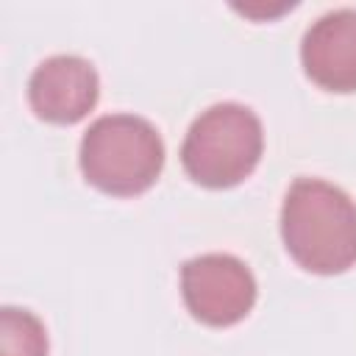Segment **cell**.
I'll list each match as a JSON object with an SVG mask.
<instances>
[{
    "mask_svg": "<svg viewBox=\"0 0 356 356\" xmlns=\"http://www.w3.org/2000/svg\"><path fill=\"white\" fill-rule=\"evenodd\" d=\"M281 236L303 270L345 273L356 264V203L328 181L298 178L281 206Z\"/></svg>",
    "mask_w": 356,
    "mask_h": 356,
    "instance_id": "cell-1",
    "label": "cell"
},
{
    "mask_svg": "<svg viewBox=\"0 0 356 356\" xmlns=\"http://www.w3.org/2000/svg\"><path fill=\"white\" fill-rule=\"evenodd\" d=\"M164 167L159 131L134 114H106L81 142V172L100 192L131 197L150 189Z\"/></svg>",
    "mask_w": 356,
    "mask_h": 356,
    "instance_id": "cell-2",
    "label": "cell"
},
{
    "mask_svg": "<svg viewBox=\"0 0 356 356\" xmlns=\"http://www.w3.org/2000/svg\"><path fill=\"white\" fill-rule=\"evenodd\" d=\"M264 147L259 117L239 103L206 108L186 131L181 161L192 181L209 189H228L245 181Z\"/></svg>",
    "mask_w": 356,
    "mask_h": 356,
    "instance_id": "cell-3",
    "label": "cell"
},
{
    "mask_svg": "<svg viewBox=\"0 0 356 356\" xmlns=\"http://www.w3.org/2000/svg\"><path fill=\"white\" fill-rule=\"evenodd\" d=\"M181 292L195 320L222 328L239 323L253 309L256 278L236 256L206 253L181 267Z\"/></svg>",
    "mask_w": 356,
    "mask_h": 356,
    "instance_id": "cell-4",
    "label": "cell"
},
{
    "mask_svg": "<svg viewBox=\"0 0 356 356\" xmlns=\"http://www.w3.org/2000/svg\"><path fill=\"white\" fill-rule=\"evenodd\" d=\"M97 92V72L81 56L44 58L28 81L31 108L36 111V117L56 125H72L83 120L95 108Z\"/></svg>",
    "mask_w": 356,
    "mask_h": 356,
    "instance_id": "cell-5",
    "label": "cell"
},
{
    "mask_svg": "<svg viewBox=\"0 0 356 356\" xmlns=\"http://www.w3.org/2000/svg\"><path fill=\"white\" fill-rule=\"evenodd\" d=\"M306 75L328 92H356V8L323 14L303 33Z\"/></svg>",
    "mask_w": 356,
    "mask_h": 356,
    "instance_id": "cell-6",
    "label": "cell"
},
{
    "mask_svg": "<svg viewBox=\"0 0 356 356\" xmlns=\"http://www.w3.org/2000/svg\"><path fill=\"white\" fill-rule=\"evenodd\" d=\"M0 353L3 356H47V334L28 309L6 306L0 312Z\"/></svg>",
    "mask_w": 356,
    "mask_h": 356,
    "instance_id": "cell-7",
    "label": "cell"
}]
</instances>
